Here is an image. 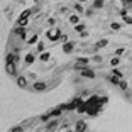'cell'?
Masks as SVG:
<instances>
[{
	"label": "cell",
	"instance_id": "obj_22",
	"mask_svg": "<svg viewBox=\"0 0 132 132\" xmlns=\"http://www.w3.org/2000/svg\"><path fill=\"white\" fill-rule=\"evenodd\" d=\"M85 29H86V27H85V24H76V26H75V31H76L78 34H81Z\"/></svg>",
	"mask_w": 132,
	"mask_h": 132
},
{
	"label": "cell",
	"instance_id": "obj_9",
	"mask_svg": "<svg viewBox=\"0 0 132 132\" xmlns=\"http://www.w3.org/2000/svg\"><path fill=\"white\" fill-rule=\"evenodd\" d=\"M19 56H17V53H7V56H5V63H19Z\"/></svg>",
	"mask_w": 132,
	"mask_h": 132
},
{
	"label": "cell",
	"instance_id": "obj_5",
	"mask_svg": "<svg viewBox=\"0 0 132 132\" xmlns=\"http://www.w3.org/2000/svg\"><path fill=\"white\" fill-rule=\"evenodd\" d=\"M64 110H66V103H63V105H59V107H56V109L51 110V115H53V119H58L59 115H63Z\"/></svg>",
	"mask_w": 132,
	"mask_h": 132
},
{
	"label": "cell",
	"instance_id": "obj_20",
	"mask_svg": "<svg viewBox=\"0 0 132 132\" xmlns=\"http://www.w3.org/2000/svg\"><path fill=\"white\" fill-rule=\"evenodd\" d=\"M44 47H46V44H44L43 41H39V43L36 44V51H37V53H44Z\"/></svg>",
	"mask_w": 132,
	"mask_h": 132
},
{
	"label": "cell",
	"instance_id": "obj_35",
	"mask_svg": "<svg viewBox=\"0 0 132 132\" xmlns=\"http://www.w3.org/2000/svg\"><path fill=\"white\" fill-rule=\"evenodd\" d=\"M47 24H49V26H54V24H56V19H53V17H51V19L47 20Z\"/></svg>",
	"mask_w": 132,
	"mask_h": 132
},
{
	"label": "cell",
	"instance_id": "obj_19",
	"mask_svg": "<svg viewBox=\"0 0 132 132\" xmlns=\"http://www.w3.org/2000/svg\"><path fill=\"white\" fill-rule=\"evenodd\" d=\"M32 12H34V10H31V9H27V10H24L22 14L19 15V19H29V15H31Z\"/></svg>",
	"mask_w": 132,
	"mask_h": 132
},
{
	"label": "cell",
	"instance_id": "obj_39",
	"mask_svg": "<svg viewBox=\"0 0 132 132\" xmlns=\"http://www.w3.org/2000/svg\"><path fill=\"white\" fill-rule=\"evenodd\" d=\"M76 2H86V0H76Z\"/></svg>",
	"mask_w": 132,
	"mask_h": 132
},
{
	"label": "cell",
	"instance_id": "obj_37",
	"mask_svg": "<svg viewBox=\"0 0 132 132\" xmlns=\"http://www.w3.org/2000/svg\"><path fill=\"white\" fill-rule=\"evenodd\" d=\"M29 78H31V80H36L37 76H36V73H29Z\"/></svg>",
	"mask_w": 132,
	"mask_h": 132
},
{
	"label": "cell",
	"instance_id": "obj_12",
	"mask_svg": "<svg viewBox=\"0 0 132 132\" xmlns=\"http://www.w3.org/2000/svg\"><path fill=\"white\" fill-rule=\"evenodd\" d=\"M15 83H17L19 88H26V86H27V78H26V76H17Z\"/></svg>",
	"mask_w": 132,
	"mask_h": 132
},
{
	"label": "cell",
	"instance_id": "obj_3",
	"mask_svg": "<svg viewBox=\"0 0 132 132\" xmlns=\"http://www.w3.org/2000/svg\"><path fill=\"white\" fill-rule=\"evenodd\" d=\"M46 90H47V83L46 81H36V83H32V92L41 93V92H46Z\"/></svg>",
	"mask_w": 132,
	"mask_h": 132
},
{
	"label": "cell",
	"instance_id": "obj_10",
	"mask_svg": "<svg viewBox=\"0 0 132 132\" xmlns=\"http://www.w3.org/2000/svg\"><path fill=\"white\" fill-rule=\"evenodd\" d=\"M80 73H81V76H85V78H95V76H97V75H95V71L90 70L88 66H85V68H83Z\"/></svg>",
	"mask_w": 132,
	"mask_h": 132
},
{
	"label": "cell",
	"instance_id": "obj_17",
	"mask_svg": "<svg viewBox=\"0 0 132 132\" xmlns=\"http://www.w3.org/2000/svg\"><path fill=\"white\" fill-rule=\"evenodd\" d=\"M37 43H39V36L37 34H34L32 37L27 39V44H31V46H34V44H37Z\"/></svg>",
	"mask_w": 132,
	"mask_h": 132
},
{
	"label": "cell",
	"instance_id": "obj_23",
	"mask_svg": "<svg viewBox=\"0 0 132 132\" xmlns=\"http://www.w3.org/2000/svg\"><path fill=\"white\" fill-rule=\"evenodd\" d=\"M27 24H29V19H19L17 20V26H19V27H26Z\"/></svg>",
	"mask_w": 132,
	"mask_h": 132
},
{
	"label": "cell",
	"instance_id": "obj_40",
	"mask_svg": "<svg viewBox=\"0 0 132 132\" xmlns=\"http://www.w3.org/2000/svg\"><path fill=\"white\" fill-rule=\"evenodd\" d=\"M36 132H43V130H36Z\"/></svg>",
	"mask_w": 132,
	"mask_h": 132
},
{
	"label": "cell",
	"instance_id": "obj_13",
	"mask_svg": "<svg viewBox=\"0 0 132 132\" xmlns=\"http://www.w3.org/2000/svg\"><path fill=\"white\" fill-rule=\"evenodd\" d=\"M51 119H53V115H51V112H46V113H43V115L39 117V122H49Z\"/></svg>",
	"mask_w": 132,
	"mask_h": 132
},
{
	"label": "cell",
	"instance_id": "obj_11",
	"mask_svg": "<svg viewBox=\"0 0 132 132\" xmlns=\"http://www.w3.org/2000/svg\"><path fill=\"white\" fill-rule=\"evenodd\" d=\"M36 58H37V56L34 54V53H27V54H26V58H24V63H26V64H32V63L36 61Z\"/></svg>",
	"mask_w": 132,
	"mask_h": 132
},
{
	"label": "cell",
	"instance_id": "obj_7",
	"mask_svg": "<svg viewBox=\"0 0 132 132\" xmlns=\"http://www.w3.org/2000/svg\"><path fill=\"white\" fill-rule=\"evenodd\" d=\"M58 127H59V122H58V119H53V120H49V122L46 124V130H47V132H54Z\"/></svg>",
	"mask_w": 132,
	"mask_h": 132
},
{
	"label": "cell",
	"instance_id": "obj_6",
	"mask_svg": "<svg viewBox=\"0 0 132 132\" xmlns=\"http://www.w3.org/2000/svg\"><path fill=\"white\" fill-rule=\"evenodd\" d=\"M75 130H76V132H86V130H88V124H86L85 120L75 122Z\"/></svg>",
	"mask_w": 132,
	"mask_h": 132
},
{
	"label": "cell",
	"instance_id": "obj_36",
	"mask_svg": "<svg viewBox=\"0 0 132 132\" xmlns=\"http://www.w3.org/2000/svg\"><path fill=\"white\" fill-rule=\"evenodd\" d=\"M86 15H88V17L93 15V9H88V10H86Z\"/></svg>",
	"mask_w": 132,
	"mask_h": 132
},
{
	"label": "cell",
	"instance_id": "obj_1",
	"mask_svg": "<svg viewBox=\"0 0 132 132\" xmlns=\"http://www.w3.org/2000/svg\"><path fill=\"white\" fill-rule=\"evenodd\" d=\"M61 29L59 27H53V29H47L46 32V37L49 39L51 43H56V41H59V37H61Z\"/></svg>",
	"mask_w": 132,
	"mask_h": 132
},
{
	"label": "cell",
	"instance_id": "obj_27",
	"mask_svg": "<svg viewBox=\"0 0 132 132\" xmlns=\"http://www.w3.org/2000/svg\"><path fill=\"white\" fill-rule=\"evenodd\" d=\"M112 75H115V76H119V78H124V75H122V71L120 70H117V66L112 70Z\"/></svg>",
	"mask_w": 132,
	"mask_h": 132
},
{
	"label": "cell",
	"instance_id": "obj_24",
	"mask_svg": "<svg viewBox=\"0 0 132 132\" xmlns=\"http://www.w3.org/2000/svg\"><path fill=\"white\" fill-rule=\"evenodd\" d=\"M119 63H120V58H119V56H115V58L110 59V64H112L113 68H115V66H119Z\"/></svg>",
	"mask_w": 132,
	"mask_h": 132
},
{
	"label": "cell",
	"instance_id": "obj_28",
	"mask_svg": "<svg viewBox=\"0 0 132 132\" xmlns=\"http://www.w3.org/2000/svg\"><path fill=\"white\" fill-rule=\"evenodd\" d=\"M110 29H112V31H119V29H120V24L119 22H112L110 24Z\"/></svg>",
	"mask_w": 132,
	"mask_h": 132
},
{
	"label": "cell",
	"instance_id": "obj_33",
	"mask_svg": "<svg viewBox=\"0 0 132 132\" xmlns=\"http://www.w3.org/2000/svg\"><path fill=\"white\" fill-rule=\"evenodd\" d=\"M122 17H124V20H125L127 24H132V17H129L127 14H125V15H122Z\"/></svg>",
	"mask_w": 132,
	"mask_h": 132
},
{
	"label": "cell",
	"instance_id": "obj_16",
	"mask_svg": "<svg viewBox=\"0 0 132 132\" xmlns=\"http://www.w3.org/2000/svg\"><path fill=\"white\" fill-rule=\"evenodd\" d=\"M24 130H26V125L20 124V125H14V127H12L9 132H24Z\"/></svg>",
	"mask_w": 132,
	"mask_h": 132
},
{
	"label": "cell",
	"instance_id": "obj_38",
	"mask_svg": "<svg viewBox=\"0 0 132 132\" xmlns=\"http://www.w3.org/2000/svg\"><path fill=\"white\" fill-rule=\"evenodd\" d=\"M39 2H41V0H34V4H39Z\"/></svg>",
	"mask_w": 132,
	"mask_h": 132
},
{
	"label": "cell",
	"instance_id": "obj_8",
	"mask_svg": "<svg viewBox=\"0 0 132 132\" xmlns=\"http://www.w3.org/2000/svg\"><path fill=\"white\" fill-rule=\"evenodd\" d=\"M61 49H63V53H66V54L73 53V51H75V41H68V43H64Z\"/></svg>",
	"mask_w": 132,
	"mask_h": 132
},
{
	"label": "cell",
	"instance_id": "obj_29",
	"mask_svg": "<svg viewBox=\"0 0 132 132\" xmlns=\"http://www.w3.org/2000/svg\"><path fill=\"white\" fill-rule=\"evenodd\" d=\"M75 10L80 14V12H83V5H81V2H78V4H75Z\"/></svg>",
	"mask_w": 132,
	"mask_h": 132
},
{
	"label": "cell",
	"instance_id": "obj_15",
	"mask_svg": "<svg viewBox=\"0 0 132 132\" xmlns=\"http://www.w3.org/2000/svg\"><path fill=\"white\" fill-rule=\"evenodd\" d=\"M117 86H119V88H120L122 92H127V90H129V83L125 81L124 78H122V80H120V83H119V85H117Z\"/></svg>",
	"mask_w": 132,
	"mask_h": 132
},
{
	"label": "cell",
	"instance_id": "obj_25",
	"mask_svg": "<svg viewBox=\"0 0 132 132\" xmlns=\"http://www.w3.org/2000/svg\"><path fill=\"white\" fill-rule=\"evenodd\" d=\"M107 44H109V41H107V39H100V41L97 43V47H105Z\"/></svg>",
	"mask_w": 132,
	"mask_h": 132
},
{
	"label": "cell",
	"instance_id": "obj_14",
	"mask_svg": "<svg viewBox=\"0 0 132 132\" xmlns=\"http://www.w3.org/2000/svg\"><path fill=\"white\" fill-rule=\"evenodd\" d=\"M49 58H51V54L47 53V51H44V53H39V59L43 63H46V61H49Z\"/></svg>",
	"mask_w": 132,
	"mask_h": 132
},
{
	"label": "cell",
	"instance_id": "obj_30",
	"mask_svg": "<svg viewBox=\"0 0 132 132\" xmlns=\"http://www.w3.org/2000/svg\"><path fill=\"white\" fill-rule=\"evenodd\" d=\"M76 61L81 63V64H88V63H90V58H78Z\"/></svg>",
	"mask_w": 132,
	"mask_h": 132
},
{
	"label": "cell",
	"instance_id": "obj_31",
	"mask_svg": "<svg viewBox=\"0 0 132 132\" xmlns=\"http://www.w3.org/2000/svg\"><path fill=\"white\" fill-rule=\"evenodd\" d=\"M124 53H125V49H124V47H119V49L115 51V56H122Z\"/></svg>",
	"mask_w": 132,
	"mask_h": 132
},
{
	"label": "cell",
	"instance_id": "obj_26",
	"mask_svg": "<svg viewBox=\"0 0 132 132\" xmlns=\"http://www.w3.org/2000/svg\"><path fill=\"white\" fill-rule=\"evenodd\" d=\"M103 7V0H95L93 2V9H102Z\"/></svg>",
	"mask_w": 132,
	"mask_h": 132
},
{
	"label": "cell",
	"instance_id": "obj_2",
	"mask_svg": "<svg viewBox=\"0 0 132 132\" xmlns=\"http://www.w3.org/2000/svg\"><path fill=\"white\" fill-rule=\"evenodd\" d=\"M81 103H83L81 97H73V98L70 100V103H66V110H76Z\"/></svg>",
	"mask_w": 132,
	"mask_h": 132
},
{
	"label": "cell",
	"instance_id": "obj_34",
	"mask_svg": "<svg viewBox=\"0 0 132 132\" xmlns=\"http://www.w3.org/2000/svg\"><path fill=\"white\" fill-rule=\"evenodd\" d=\"M59 41H61L63 44H64V43H68V36H66V34H63L61 37H59Z\"/></svg>",
	"mask_w": 132,
	"mask_h": 132
},
{
	"label": "cell",
	"instance_id": "obj_4",
	"mask_svg": "<svg viewBox=\"0 0 132 132\" xmlns=\"http://www.w3.org/2000/svg\"><path fill=\"white\" fill-rule=\"evenodd\" d=\"M5 71L10 76H15L17 75V63H5Z\"/></svg>",
	"mask_w": 132,
	"mask_h": 132
},
{
	"label": "cell",
	"instance_id": "obj_32",
	"mask_svg": "<svg viewBox=\"0 0 132 132\" xmlns=\"http://www.w3.org/2000/svg\"><path fill=\"white\" fill-rule=\"evenodd\" d=\"M122 2H124L125 9H130V7H132V0H122Z\"/></svg>",
	"mask_w": 132,
	"mask_h": 132
},
{
	"label": "cell",
	"instance_id": "obj_18",
	"mask_svg": "<svg viewBox=\"0 0 132 132\" xmlns=\"http://www.w3.org/2000/svg\"><path fill=\"white\" fill-rule=\"evenodd\" d=\"M120 80H122V78L115 76V75H110V76H109V81L113 83V85H119V83H120Z\"/></svg>",
	"mask_w": 132,
	"mask_h": 132
},
{
	"label": "cell",
	"instance_id": "obj_21",
	"mask_svg": "<svg viewBox=\"0 0 132 132\" xmlns=\"http://www.w3.org/2000/svg\"><path fill=\"white\" fill-rule=\"evenodd\" d=\"M70 22L73 24V26H76V24H80V15H70Z\"/></svg>",
	"mask_w": 132,
	"mask_h": 132
}]
</instances>
